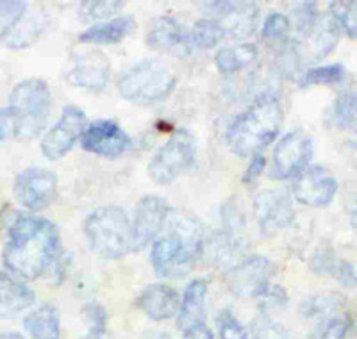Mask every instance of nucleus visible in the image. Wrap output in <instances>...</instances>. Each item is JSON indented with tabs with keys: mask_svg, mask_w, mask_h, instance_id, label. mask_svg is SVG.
<instances>
[{
	"mask_svg": "<svg viewBox=\"0 0 357 339\" xmlns=\"http://www.w3.org/2000/svg\"><path fill=\"white\" fill-rule=\"evenodd\" d=\"M59 252L56 223L40 216H17L4 246V266L18 279H38L49 270Z\"/></svg>",
	"mask_w": 357,
	"mask_h": 339,
	"instance_id": "1",
	"label": "nucleus"
},
{
	"mask_svg": "<svg viewBox=\"0 0 357 339\" xmlns=\"http://www.w3.org/2000/svg\"><path fill=\"white\" fill-rule=\"evenodd\" d=\"M167 223L168 232L152 243L151 261L158 277L178 279L190 273L202 255L204 229L188 214L172 213Z\"/></svg>",
	"mask_w": 357,
	"mask_h": 339,
	"instance_id": "2",
	"label": "nucleus"
},
{
	"mask_svg": "<svg viewBox=\"0 0 357 339\" xmlns=\"http://www.w3.org/2000/svg\"><path fill=\"white\" fill-rule=\"evenodd\" d=\"M284 121V111L279 97L263 93L250 107L240 113L227 126L225 142L238 158H252L261 153L279 136Z\"/></svg>",
	"mask_w": 357,
	"mask_h": 339,
	"instance_id": "3",
	"label": "nucleus"
},
{
	"mask_svg": "<svg viewBox=\"0 0 357 339\" xmlns=\"http://www.w3.org/2000/svg\"><path fill=\"white\" fill-rule=\"evenodd\" d=\"M8 110L15 120V134L18 142H29L40 136L49 123L52 111V93L41 79H27L18 82L9 95Z\"/></svg>",
	"mask_w": 357,
	"mask_h": 339,
	"instance_id": "4",
	"label": "nucleus"
},
{
	"mask_svg": "<svg viewBox=\"0 0 357 339\" xmlns=\"http://www.w3.org/2000/svg\"><path fill=\"white\" fill-rule=\"evenodd\" d=\"M84 234L93 254L116 261L130 252V220L123 207L104 206L84 222Z\"/></svg>",
	"mask_w": 357,
	"mask_h": 339,
	"instance_id": "5",
	"label": "nucleus"
},
{
	"mask_svg": "<svg viewBox=\"0 0 357 339\" xmlns=\"http://www.w3.org/2000/svg\"><path fill=\"white\" fill-rule=\"evenodd\" d=\"M177 86V77L158 59H143L120 75L118 91L127 102L152 105L167 100Z\"/></svg>",
	"mask_w": 357,
	"mask_h": 339,
	"instance_id": "6",
	"label": "nucleus"
},
{
	"mask_svg": "<svg viewBox=\"0 0 357 339\" xmlns=\"http://www.w3.org/2000/svg\"><path fill=\"white\" fill-rule=\"evenodd\" d=\"M197 161V142L186 129H177L149 163V175L155 184H170L191 170Z\"/></svg>",
	"mask_w": 357,
	"mask_h": 339,
	"instance_id": "7",
	"label": "nucleus"
},
{
	"mask_svg": "<svg viewBox=\"0 0 357 339\" xmlns=\"http://www.w3.org/2000/svg\"><path fill=\"white\" fill-rule=\"evenodd\" d=\"M172 214L170 204L159 195H145L130 220V252H142L159 238Z\"/></svg>",
	"mask_w": 357,
	"mask_h": 339,
	"instance_id": "8",
	"label": "nucleus"
},
{
	"mask_svg": "<svg viewBox=\"0 0 357 339\" xmlns=\"http://www.w3.org/2000/svg\"><path fill=\"white\" fill-rule=\"evenodd\" d=\"M312 152H314L312 137L305 130L296 129L284 134L273 149L270 179L286 181L296 177L302 170L311 165Z\"/></svg>",
	"mask_w": 357,
	"mask_h": 339,
	"instance_id": "9",
	"label": "nucleus"
},
{
	"mask_svg": "<svg viewBox=\"0 0 357 339\" xmlns=\"http://www.w3.org/2000/svg\"><path fill=\"white\" fill-rule=\"evenodd\" d=\"M204 13L209 20H215L222 29L223 38L247 40L256 33L259 24V8L256 2H206Z\"/></svg>",
	"mask_w": 357,
	"mask_h": 339,
	"instance_id": "10",
	"label": "nucleus"
},
{
	"mask_svg": "<svg viewBox=\"0 0 357 339\" xmlns=\"http://www.w3.org/2000/svg\"><path fill=\"white\" fill-rule=\"evenodd\" d=\"M273 275L272 261L264 255L252 254L229 268L225 279L229 289L240 299H259L270 286Z\"/></svg>",
	"mask_w": 357,
	"mask_h": 339,
	"instance_id": "11",
	"label": "nucleus"
},
{
	"mask_svg": "<svg viewBox=\"0 0 357 339\" xmlns=\"http://www.w3.org/2000/svg\"><path fill=\"white\" fill-rule=\"evenodd\" d=\"M88 127V118L77 105H66L56 126L50 127L41 137V153L50 161L65 158L81 140L82 133Z\"/></svg>",
	"mask_w": 357,
	"mask_h": 339,
	"instance_id": "12",
	"label": "nucleus"
},
{
	"mask_svg": "<svg viewBox=\"0 0 357 339\" xmlns=\"http://www.w3.org/2000/svg\"><path fill=\"white\" fill-rule=\"evenodd\" d=\"M15 198L29 211H43L56 200L57 175L50 170L31 166L15 179Z\"/></svg>",
	"mask_w": 357,
	"mask_h": 339,
	"instance_id": "13",
	"label": "nucleus"
},
{
	"mask_svg": "<svg viewBox=\"0 0 357 339\" xmlns=\"http://www.w3.org/2000/svg\"><path fill=\"white\" fill-rule=\"evenodd\" d=\"M81 146L100 158L116 159L132 146V140L114 120H97L84 129Z\"/></svg>",
	"mask_w": 357,
	"mask_h": 339,
	"instance_id": "14",
	"label": "nucleus"
},
{
	"mask_svg": "<svg viewBox=\"0 0 357 339\" xmlns=\"http://www.w3.org/2000/svg\"><path fill=\"white\" fill-rule=\"evenodd\" d=\"M254 214L263 234H273L295 223L293 200L284 190L261 191L254 200Z\"/></svg>",
	"mask_w": 357,
	"mask_h": 339,
	"instance_id": "15",
	"label": "nucleus"
},
{
	"mask_svg": "<svg viewBox=\"0 0 357 339\" xmlns=\"http://www.w3.org/2000/svg\"><path fill=\"white\" fill-rule=\"evenodd\" d=\"M337 193L336 177L321 166H307L295 177L293 195L296 202L307 207L329 206Z\"/></svg>",
	"mask_w": 357,
	"mask_h": 339,
	"instance_id": "16",
	"label": "nucleus"
},
{
	"mask_svg": "<svg viewBox=\"0 0 357 339\" xmlns=\"http://www.w3.org/2000/svg\"><path fill=\"white\" fill-rule=\"evenodd\" d=\"M146 45L152 50L181 57L190 56L195 50L191 43L190 29L172 17H159L152 22L146 33Z\"/></svg>",
	"mask_w": 357,
	"mask_h": 339,
	"instance_id": "17",
	"label": "nucleus"
},
{
	"mask_svg": "<svg viewBox=\"0 0 357 339\" xmlns=\"http://www.w3.org/2000/svg\"><path fill=\"white\" fill-rule=\"evenodd\" d=\"M337 38H340V27L336 22L331 18L329 13H320L317 24L291 43L302 61H318L333 52L337 45Z\"/></svg>",
	"mask_w": 357,
	"mask_h": 339,
	"instance_id": "18",
	"label": "nucleus"
},
{
	"mask_svg": "<svg viewBox=\"0 0 357 339\" xmlns=\"http://www.w3.org/2000/svg\"><path fill=\"white\" fill-rule=\"evenodd\" d=\"M240 230L222 225L220 229L211 230L209 234H204L202 255L207 263L215 266H232L243 250V238Z\"/></svg>",
	"mask_w": 357,
	"mask_h": 339,
	"instance_id": "19",
	"label": "nucleus"
},
{
	"mask_svg": "<svg viewBox=\"0 0 357 339\" xmlns=\"http://www.w3.org/2000/svg\"><path fill=\"white\" fill-rule=\"evenodd\" d=\"M66 79L79 88L102 91L109 81V59L100 50L79 54Z\"/></svg>",
	"mask_w": 357,
	"mask_h": 339,
	"instance_id": "20",
	"label": "nucleus"
},
{
	"mask_svg": "<svg viewBox=\"0 0 357 339\" xmlns=\"http://www.w3.org/2000/svg\"><path fill=\"white\" fill-rule=\"evenodd\" d=\"M36 303V293L9 271H0V319H15Z\"/></svg>",
	"mask_w": 357,
	"mask_h": 339,
	"instance_id": "21",
	"label": "nucleus"
},
{
	"mask_svg": "<svg viewBox=\"0 0 357 339\" xmlns=\"http://www.w3.org/2000/svg\"><path fill=\"white\" fill-rule=\"evenodd\" d=\"M136 306L154 322H165L177 316L181 299L178 293L168 284H151L139 293Z\"/></svg>",
	"mask_w": 357,
	"mask_h": 339,
	"instance_id": "22",
	"label": "nucleus"
},
{
	"mask_svg": "<svg viewBox=\"0 0 357 339\" xmlns=\"http://www.w3.org/2000/svg\"><path fill=\"white\" fill-rule=\"evenodd\" d=\"M206 296H207V280L193 279L184 289L183 300L178 306L177 325L181 331L204 323L206 316Z\"/></svg>",
	"mask_w": 357,
	"mask_h": 339,
	"instance_id": "23",
	"label": "nucleus"
},
{
	"mask_svg": "<svg viewBox=\"0 0 357 339\" xmlns=\"http://www.w3.org/2000/svg\"><path fill=\"white\" fill-rule=\"evenodd\" d=\"M136 27V20L130 15L111 18V20L100 22L91 27H88L84 33L79 36V43H91V45H114L120 43L123 38L132 33Z\"/></svg>",
	"mask_w": 357,
	"mask_h": 339,
	"instance_id": "24",
	"label": "nucleus"
},
{
	"mask_svg": "<svg viewBox=\"0 0 357 339\" xmlns=\"http://www.w3.org/2000/svg\"><path fill=\"white\" fill-rule=\"evenodd\" d=\"M24 329L33 339H59V311L50 303H43L25 316Z\"/></svg>",
	"mask_w": 357,
	"mask_h": 339,
	"instance_id": "25",
	"label": "nucleus"
},
{
	"mask_svg": "<svg viewBox=\"0 0 357 339\" xmlns=\"http://www.w3.org/2000/svg\"><path fill=\"white\" fill-rule=\"evenodd\" d=\"M257 54H259V50L254 43H238L232 45V47H223L215 56L216 68L223 75H232V73L250 66L257 59Z\"/></svg>",
	"mask_w": 357,
	"mask_h": 339,
	"instance_id": "26",
	"label": "nucleus"
},
{
	"mask_svg": "<svg viewBox=\"0 0 357 339\" xmlns=\"http://www.w3.org/2000/svg\"><path fill=\"white\" fill-rule=\"evenodd\" d=\"M356 91H341L327 111V123L337 130H349L356 126Z\"/></svg>",
	"mask_w": 357,
	"mask_h": 339,
	"instance_id": "27",
	"label": "nucleus"
},
{
	"mask_svg": "<svg viewBox=\"0 0 357 339\" xmlns=\"http://www.w3.org/2000/svg\"><path fill=\"white\" fill-rule=\"evenodd\" d=\"M191 43H193V49H215L216 45L223 40L222 29L218 27L215 20H209V18H200L193 27L190 29Z\"/></svg>",
	"mask_w": 357,
	"mask_h": 339,
	"instance_id": "28",
	"label": "nucleus"
},
{
	"mask_svg": "<svg viewBox=\"0 0 357 339\" xmlns=\"http://www.w3.org/2000/svg\"><path fill=\"white\" fill-rule=\"evenodd\" d=\"M334 22L337 24L340 31L343 29L347 36L350 40H356L357 33V2L352 0V2H341V0H336V2H329V11Z\"/></svg>",
	"mask_w": 357,
	"mask_h": 339,
	"instance_id": "29",
	"label": "nucleus"
},
{
	"mask_svg": "<svg viewBox=\"0 0 357 339\" xmlns=\"http://www.w3.org/2000/svg\"><path fill=\"white\" fill-rule=\"evenodd\" d=\"M347 68L340 63L336 65H324V66H314V68L307 70L302 77V86H333L340 84L345 81Z\"/></svg>",
	"mask_w": 357,
	"mask_h": 339,
	"instance_id": "30",
	"label": "nucleus"
},
{
	"mask_svg": "<svg viewBox=\"0 0 357 339\" xmlns=\"http://www.w3.org/2000/svg\"><path fill=\"white\" fill-rule=\"evenodd\" d=\"M343 303L340 295H312L302 306V312L305 318L311 319H329L333 318V312Z\"/></svg>",
	"mask_w": 357,
	"mask_h": 339,
	"instance_id": "31",
	"label": "nucleus"
},
{
	"mask_svg": "<svg viewBox=\"0 0 357 339\" xmlns=\"http://www.w3.org/2000/svg\"><path fill=\"white\" fill-rule=\"evenodd\" d=\"M29 4L22 0H0V40L15 31L25 18Z\"/></svg>",
	"mask_w": 357,
	"mask_h": 339,
	"instance_id": "32",
	"label": "nucleus"
},
{
	"mask_svg": "<svg viewBox=\"0 0 357 339\" xmlns=\"http://www.w3.org/2000/svg\"><path fill=\"white\" fill-rule=\"evenodd\" d=\"M123 6L120 0H88L81 4V15L86 20H111Z\"/></svg>",
	"mask_w": 357,
	"mask_h": 339,
	"instance_id": "33",
	"label": "nucleus"
},
{
	"mask_svg": "<svg viewBox=\"0 0 357 339\" xmlns=\"http://www.w3.org/2000/svg\"><path fill=\"white\" fill-rule=\"evenodd\" d=\"M289 29H291V20L286 17L284 13L272 11L268 13V17L264 18L261 34L268 41H282L288 38Z\"/></svg>",
	"mask_w": 357,
	"mask_h": 339,
	"instance_id": "34",
	"label": "nucleus"
},
{
	"mask_svg": "<svg viewBox=\"0 0 357 339\" xmlns=\"http://www.w3.org/2000/svg\"><path fill=\"white\" fill-rule=\"evenodd\" d=\"M216 327H218L220 339H248L247 327L229 309L218 312Z\"/></svg>",
	"mask_w": 357,
	"mask_h": 339,
	"instance_id": "35",
	"label": "nucleus"
},
{
	"mask_svg": "<svg viewBox=\"0 0 357 339\" xmlns=\"http://www.w3.org/2000/svg\"><path fill=\"white\" fill-rule=\"evenodd\" d=\"M318 18H320V11H318L317 2H298L293 9V24L298 36L307 33L309 29L317 24Z\"/></svg>",
	"mask_w": 357,
	"mask_h": 339,
	"instance_id": "36",
	"label": "nucleus"
},
{
	"mask_svg": "<svg viewBox=\"0 0 357 339\" xmlns=\"http://www.w3.org/2000/svg\"><path fill=\"white\" fill-rule=\"evenodd\" d=\"M82 316L89 329V336H104L107 331V311L100 303L89 302L82 309Z\"/></svg>",
	"mask_w": 357,
	"mask_h": 339,
	"instance_id": "37",
	"label": "nucleus"
},
{
	"mask_svg": "<svg viewBox=\"0 0 357 339\" xmlns=\"http://www.w3.org/2000/svg\"><path fill=\"white\" fill-rule=\"evenodd\" d=\"M350 327H352V319L349 316H333L325 319L324 327L314 339H345Z\"/></svg>",
	"mask_w": 357,
	"mask_h": 339,
	"instance_id": "38",
	"label": "nucleus"
},
{
	"mask_svg": "<svg viewBox=\"0 0 357 339\" xmlns=\"http://www.w3.org/2000/svg\"><path fill=\"white\" fill-rule=\"evenodd\" d=\"M261 309L264 311H270V309H284L288 306V293L284 291L282 286H268V289L264 291L263 295L259 296Z\"/></svg>",
	"mask_w": 357,
	"mask_h": 339,
	"instance_id": "39",
	"label": "nucleus"
},
{
	"mask_svg": "<svg viewBox=\"0 0 357 339\" xmlns=\"http://www.w3.org/2000/svg\"><path fill=\"white\" fill-rule=\"evenodd\" d=\"M337 257L331 248H321L311 259V270L317 275H331L334 270Z\"/></svg>",
	"mask_w": 357,
	"mask_h": 339,
	"instance_id": "40",
	"label": "nucleus"
},
{
	"mask_svg": "<svg viewBox=\"0 0 357 339\" xmlns=\"http://www.w3.org/2000/svg\"><path fill=\"white\" fill-rule=\"evenodd\" d=\"M254 336H256V339H286V331L280 327L279 323L263 316V318L256 322Z\"/></svg>",
	"mask_w": 357,
	"mask_h": 339,
	"instance_id": "41",
	"label": "nucleus"
},
{
	"mask_svg": "<svg viewBox=\"0 0 357 339\" xmlns=\"http://www.w3.org/2000/svg\"><path fill=\"white\" fill-rule=\"evenodd\" d=\"M331 275H333L337 282L347 287H352L356 284V268H354L352 263L345 261V259H337Z\"/></svg>",
	"mask_w": 357,
	"mask_h": 339,
	"instance_id": "42",
	"label": "nucleus"
},
{
	"mask_svg": "<svg viewBox=\"0 0 357 339\" xmlns=\"http://www.w3.org/2000/svg\"><path fill=\"white\" fill-rule=\"evenodd\" d=\"M266 168V159H264L263 153H256V156H252L250 158V165H248L247 172L243 175V182L245 184H250V182L256 181L257 177H261V174Z\"/></svg>",
	"mask_w": 357,
	"mask_h": 339,
	"instance_id": "43",
	"label": "nucleus"
},
{
	"mask_svg": "<svg viewBox=\"0 0 357 339\" xmlns=\"http://www.w3.org/2000/svg\"><path fill=\"white\" fill-rule=\"evenodd\" d=\"M13 134H15V120H13L11 111L4 107L0 110V142L8 140Z\"/></svg>",
	"mask_w": 357,
	"mask_h": 339,
	"instance_id": "44",
	"label": "nucleus"
},
{
	"mask_svg": "<svg viewBox=\"0 0 357 339\" xmlns=\"http://www.w3.org/2000/svg\"><path fill=\"white\" fill-rule=\"evenodd\" d=\"M184 339H215L213 331L207 327L206 323H199V325H193V327L186 329L183 332Z\"/></svg>",
	"mask_w": 357,
	"mask_h": 339,
	"instance_id": "45",
	"label": "nucleus"
},
{
	"mask_svg": "<svg viewBox=\"0 0 357 339\" xmlns=\"http://www.w3.org/2000/svg\"><path fill=\"white\" fill-rule=\"evenodd\" d=\"M0 339H25V338L22 334H18V332H4V334H0Z\"/></svg>",
	"mask_w": 357,
	"mask_h": 339,
	"instance_id": "46",
	"label": "nucleus"
},
{
	"mask_svg": "<svg viewBox=\"0 0 357 339\" xmlns=\"http://www.w3.org/2000/svg\"><path fill=\"white\" fill-rule=\"evenodd\" d=\"M86 339H109V338H107V336L104 334V336H88V338H86Z\"/></svg>",
	"mask_w": 357,
	"mask_h": 339,
	"instance_id": "47",
	"label": "nucleus"
},
{
	"mask_svg": "<svg viewBox=\"0 0 357 339\" xmlns=\"http://www.w3.org/2000/svg\"><path fill=\"white\" fill-rule=\"evenodd\" d=\"M162 339H168V338H162Z\"/></svg>",
	"mask_w": 357,
	"mask_h": 339,
	"instance_id": "48",
	"label": "nucleus"
}]
</instances>
